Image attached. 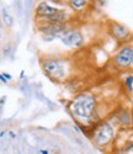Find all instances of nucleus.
<instances>
[{
  "label": "nucleus",
  "instance_id": "obj_1",
  "mask_svg": "<svg viewBox=\"0 0 133 154\" xmlns=\"http://www.w3.org/2000/svg\"><path fill=\"white\" fill-rule=\"evenodd\" d=\"M68 110L75 122L80 126H92L101 121L99 117V101L96 95L82 91L68 102Z\"/></svg>",
  "mask_w": 133,
  "mask_h": 154
},
{
  "label": "nucleus",
  "instance_id": "obj_2",
  "mask_svg": "<svg viewBox=\"0 0 133 154\" xmlns=\"http://www.w3.org/2000/svg\"><path fill=\"white\" fill-rule=\"evenodd\" d=\"M41 68L47 78L54 83H60L66 79L70 67L64 58L58 56H45L41 58Z\"/></svg>",
  "mask_w": 133,
  "mask_h": 154
},
{
  "label": "nucleus",
  "instance_id": "obj_3",
  "mask_svg": "<svg viewBox=\"0 0 133 154\" xmlns=\"http://www.w3.org/2000/svg\"><path fill=\"white\" fill-rule=\"evenodd\" d=\"M89 138L96 148L106 149L116 139V128L109 120L99 121L89 130Z\"/></svg>",
  "mask_w": 133,
  "mask_h": 154
},
{
  "label": "nucleus",
  "instance_id": "obj_4",
  "mask_svg": "<svg viewBox=\"0 0 133 154\" xmlns=\"http://www.w3.org/2000/svg\"><path fill=\"white\" fill-rule=\"evenodd\" d=\"M69 27V23H54L49 21L37 22L36 30L41 35V38L45 42H53L57 38H60L63 32Z\"/></svg>",
  "mask_w": 133,
  "mask_h": 154
},
{
  "label": "nucleus",
  "instance_id": "obj_5",
  "mask_svg": "<svg viewBox=\"0 0 133 154\" xmlns=\"http://www.w3.org/2000/svg\"><path fill=\"white\" fill-rule=\"evenodd\" d=\"M111 64L116 70L119 72L133 69V46L123 45L112 57Z\"/></svg>",
  "mask_w": 133,
  "mask_h": 154
},
{
  "label": "nucleus",
  "instance_id": "obj_6",
  "mask_svg": "<svg viewBox=\"0 0 133 154\" xmlns=\"http://www.w3.org/2000/svg\"><path fill=\"white\" fill-rule=\"evenodd\" d=\"M59 40L63 43V46L68 47V48H73V49L82 48L85 45L84 33L78 27H73V26H69L63 32V35Z\"/></svg>",
  "mask_w": 133,
  "mask_h": 154
},
{
  "label": "nucleus",
  "instance_id": "obj_7",
  "mask_svg": "<svg viewBox=\"0 0 133 154\" xmlns=\"http://www.w3.org/2000/svg\"><path fill=\"white\" fill-rule=\"evenodd\" d=\"M107 33L113 41L121 43V45L129 43L133 40V35L128 30V27L117 21H110L109 26H107Z\"/></svg>",
  "mask_w": 133,
  "mask_h": 154
},
{
  "label": "nucleus",
  "instance_id": "obj_8",
  "mask_svg": "<svg viewBox=\"0 0 133 154\" xmlns=\"http://www.w3.org/2000/svg\"><path fill=\"white\" fill-rule=\"evenodd\" d=\"M59 10L60 8L49 5L48 2H46V0H39L35 8V20L36 22L49 21Z\"/></svg>",
  "mask_w": 133,
  "mask_h": 154
},
{
  "label": "nucleus",
  "instance_id": "obj_9",
  "mask_svg": "<svg viewBox=\"0 0 133 154\" xmlns=\"http://www.w3.org/2000/svg\"><path fill=\"white\" fill-rule=\"evenodd\" d=\"M95 3V0H66V8H69L74 14H79L86 10L89 6H91Z\"/></svg>",
  "mask_w": 133,
  "mask_h": 154
},
{
  "label": "nucleus",
  "instance_id": "obj_10",
  "mask_svg": "<svg viewBox=\"0 0 133 154\" xmlns=\"http://www.w3.org/2000/svg\"><path fill=\"white\" fill-rule=\"evenodd\" d=\"M117 125L119 126H122L125 128H127L128 126L132 125V116H131V113L127 111V110H122V111H119L117 113Z\"/></svg>",
  "mask_w": 133,
  "mask_h": 154
},
{
  "label": "nucleus",
  "instance_id": "obj_11",
  "mask_svg": "<svg viewBox=\"0 0 133 154\" xmlns=\"http://www.w3.org/2000/svg\"><path fill=\"white\" fill-rule=\"evenodd\" d=\"M2 16H3V21H4V23H5L6 27L11 29L12 26H14V17L11 16V14L8 11L6 8H3V9H2Z\"/></svg>",
  "mask_w": 133,
  "mask_h": 154
},
{
  "label": "nucleus",
  "instance_id": "obj_12",
  "mask_svg": "<svg viewBox=\"0 0 133 154\" xmlns=\"http://www.w3.org/2000/svg\"><path fill=\"white\" fill-rule=\"evenodd\" d=\"M123 85L128 93H133V74H127L123 78Z\"/></svg>",
  "mask_w": 133,
  "mask_h": 154
},
{
  "label": "nucleus",
  "instance_id": "obj_13",
  "mask_svg": "<svg viewBox=\"0 0 133 154\" xmlns=\"http://www.w3.org/2000/svg\"><path fill=\"white\" fill-rule=\"evenodd\" d=\"M121 153L133 154V139L126 140V143H125V144L122 146V148H121Z\"/></svg>",
  "mask_w": 133,
  "mask_h": 154
},
{
  "label": "nucleus",
  "instance_id": "obj_14",
  "mask_svg": "<svg viewBox=\"0 0 133 154\" xmlns=\"http://www.w3.org/2000/svg\"><path fill=\"white\" fill-rule=\"evenodd\" d=\"M17 9V15L21 16L22 14V4H21V0H16L15 2V10Z\"/></svg>",
  "mask_w": 133,
  "mask_h": 154
},
{
  "label": "nucleus",
  "instance_id": "obj_15",
  "mask_svg": "<svg viewBox=\"0 0 133 154\" xmlns=\"http://www.w3.org/2000/svg\"><path fill=\"white\" fill-rule=\"evenodd\" d=\"M46 2L48 3H53V4H56V5H65L66 6V0H46Z\"/></svg>",
  "mask_w": 133,
  "mask_h": 154
},
{
  "label": "nucleus",
  "instance_id": "obj_16",
  "mask_svg": "<svg viewBox=\"0 0 133 154\" xmlns=\"http://www.w3.org/2000/svg\"><path fill=\"white\" fill-rule=\"evenodd\" d=\"M3 53H4V56H10L11 54V51H10V46H8V47H4L3 48Z\"/></svg>",
  "mask_w": 133,
  "mask_h": 154
},
{
  "label": "nucleus",
  "instance_id": "obj_17",
  "mask_svg": "<svg viewBox=\"0 0 133 154\" xmlns=\"http://www.w3.org/2000/svg\"><path fill=\"white\" fill-rule=\"evenodd\" d=\"M32 4H33V0H26V4H25V8L30 10L32 8Z\"/></svg>",
  "mask_w": 133,
  "mask_h": 154
},
{
  "label": "nucleus",
  "instance_id": "obj_18",
  "mask_svg": "<svg viewBox=\"0 0 133 154\" xmlns=\"http://www.w3.org/2000/svg\"><path fill=\"white\" fill-rule=\"evenodd\" d=\"M0 80H2V83H3V84H9V82H10L9 79H6V78H5V76H4L3 74H0Z\"/></svg>",
  "mask_w": 133,
  "mask_h": 154
},
{
  "label": "nucleus",
  "instance_id": "obj_19",
  "mask_svg": "<svg viewBox=\"0 0 133 154\" xmlns=\"http://www.w3.org/2000/svg\"><path fill=\"white\" fill-rule=\"evenodd\" d=\"M2 74L5 76L6 79H9V80H12V75H11V74H9V73H6V72H3Z\"/></svg>",
  "mask_w": 133,
  "mask_h": 154
},
{
  "label": "nucleus",
  "instance_id": "obj_20",
  "mask_svg": "<svg viewBox=\"0 0 133 154\" xmlns=\"http://www.w3.org/2000/svg\"><path fill=\"white\" fill-rule=\"evenodd\" d=\"M8 100V97L6 96H2V99H0V105H2V107L5 105V101Z\"/></svg>",
  "mask_w": 133,
  "mask_h": 154
},
{
  "label": "nucleus",
  "instance_id": "obj_21",
  "mask_svg": "<svg viewBox=\"0 0 133 154\" xmlns=\"http://www.w3.org/2000/svg\"><path fill=\"white\" fill-rule=\"evenodd\" d=\"M37 153H41V154H48V153H49V150H48V149H39Z\"/></svg>",
  "mask_w": 133,
  "mask_h": 154
},
{
  "label": "nucleus",
  "instance_id": "obj_22",
  "mask_svg": "<svg viewBox=\"0 0 133 154\" xmlns=\"http://www.w3.org/2000/svg\"><path fill=\"white\" fill-rule=\"evenodd\" d=\"M9 136H10V138H11V139H15V138H16V134H15L14 132H12V131H9Z\"/></svg>",
  "mask_w": 133,
  "mask_h": 154
},
{
  "label": "nucleus",
  "instance_id": "obj_23",
  "mask_svg": "<svg viewBox=\"0 0 133 154\" xmlns=\"http://www.w3.org/2000/svg\"><path fill=\"white\" fill-rule=\"evenodd\" d=\"M20 78H21V79H25V72H23V70H21V74H20Z\"/></svg>",
  "mask_w": 133,
  "mask_h": 154
},
{
  "label": "nucleus",
  "instance_id": "obj_24",
  "mask_svg": "<svg viewBox=\"0 0 133 154\" xmlns=\"http://www.w3.org/2000/svg\"><path fill=\"white\" fill-rule=\"evenodd\" d=\"M0 137H2V138H4V137H5V131H4V130H3L2 132H0Z\"/></svg>",
  "mask_w": 133,
  "mask_h": 154
}]
</instances>
